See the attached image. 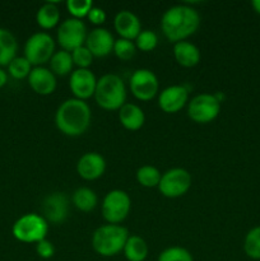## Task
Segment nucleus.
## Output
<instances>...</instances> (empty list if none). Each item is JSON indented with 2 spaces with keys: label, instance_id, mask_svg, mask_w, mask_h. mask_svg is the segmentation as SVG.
<instances>
[{
  "label": "nucleus",
  "instance_id": "f257e3e1",
  "mask_svg": "<svg viewBox=\"0 0 260 261\" xmlns=\"http://www.w3.org/2000/svg\"><path fill=\"white\" fill-rule=\"evenodd\" d=\"M200 25V15L189 5H175L163 13L161 28L170 42L177 43L193 36Z\"/></svg>",
  "mask_w": 260,
  "mask_h": 261
},
{
  "label": "nucleus",
  "instance_id": "f03ea898",
  "mask_svg": "<svg viewBox=\"0 0 260 261\" xmlns=\"http://www.w3.org/2000/svg\"><path fill=\"white\" fill-rule=\"evenodd\" d=\"M92 112L86 101L69 98L58 107L55 125L64 135L81 137L91 125Z\"/></svg>",
  "mask_w": 260,
  "mask_h": 261
},
{
  "label": "nucleus",
  "instance_id": "7ed1b4c3",
  "mask_svg": "<svg viewBox=\"0 0 260 261\" xmlns=\"http://www.w3.org/2000/svg\"><path fill=\"white\" fill-rule=\"evenodd\" d=\"M126 87L116 74H105L97 79L94 99L101 109L119 111L126 103Z\"/></svg>",
  "mask_w": 260,
  "mask_h": 261
},
{
  "label": "nucleus",
  "instance_id": "20e7f679",
  "mask_svg": "<svg viewBox=\"0 0 260 261\" xmlns=\"http://www.w3.org/2000/svg\"><path fill=\"white\" fill-rule=\"evenodd\" d=\"M129 236V231L121 224H105L93 232L92 247L103 257L116 256L124 250Z\"/></svg>",
  "mask_w": 260,
  "mask_h": 261
},
{
  "label": "nucleus",
  "instance_id": "39448f33",
  "mask_svg": "<svg viewBox=\"0 0 260 261\" xmlns=\"http://www.w3.org/2000/svg\"><path fill=\"white\" fill-rule=\"evenodd\" d=\"M13 236L24 244H38L46 239L48 232V222L43 216L28 213L20 217L13 224Z\"/></svg>",
  "mask_w": 260,
  "mask_h": 261
},
{
  "label": "nucleus",
  "instance_id": "423d86ee",
  "mask_svg": "<svg viewBox=\"0 0 260 261\" xmlns=\"http://www.w3.org/2000/svg\"><path fill=\"white\" fill-rule=\"evenodd\" d=\"M55 54V41L48 33H33L24 43V58L31 65L42 66L48 63Z\"/></svg>",
  "mask_w": 260,
  "mask_h": 261
},
{
  "label": "nucleus",
  "instance_id": "0eeeda50",
  "mask_svg": "<svg viewBox=\"0 0 260 261\" xmlns=\"http://www.w3.org/2000/svg\"><path fill=\"white\" fill-rule=\"evenodd\" d=\"M102 216L109 224H120L126 219L132 209V200L124 190H111L102 200Z\"/></svg>",
  "mask_w": 260,
  "mask_h": 261
},
{
  "label": "nucleus",
  "instance_id": "6e6552de",
  "mask_svg": "<svg viewBox=\"0 0 260 261\" xmlns=\"http://www.w3.org/2000/svg\"><path fill=\"white\" fill-rule=\"evenodd\" d=\"M222 103L216 94L201 93L191 98L188 103V116L196 124H208L221 112Z\"/></svg>",
  "mask_w": 260,
  "mask_h": 261
},
{
  "label": "nucleus",
  "instance_id": "1a4fd4ad",
  "mask_svg": "<svg viewBox=\"0 0 260 261\" xmlns=\"http://www.w3.org/2000/svg\"><path fill=\"white\" fill-rule=\"evenodd\" d=\"M87 27L83 20L75 19V18H68L64 22L59 24L58 33V42L60 45L61 50L71 53L75 48L84 46L87 40Z\"/></svg>",
  "mask_w": 260,
  "mask_h": 261
},
{
  "label": "nucleus",
  "instance_id": "9d476101",
  "mask_svg": "<svg viewBox=\"0 0 260 261\" xmlns=\"http://www.w3.org/2000/svg\"><path fill=\"white\" fill-rule=\"evenodd\" d=\"M191 175L185 168H171L162 175L158 190L163 196L170 199L185 195L191 188Z\"/></svg>",
  "mask_w": 260,
  "mask_h": 261
},
{
  "label": "nucleus",
  "instance_id": "9b49d317",
  "mask_svg": "<svg viewBox=\"0 0 260 261\" xmlns=\"http://www.w3.org/2000/svg\"><path fill=\"white\" fill-rule=\"evenodd\" d=\"M160 89L157 75L149 69H137L130 76V91L133 96L143 102L150 101Z\"/></svg>",
  "mask_w": 260,
  "mask_h": 261
},
{
  "label": "nucleus",
  "instance_id": "f8f14e48",
  "mask_svg": "<svg viewBox=\"0 0 260 261\" xmlns=\"http://www.w3.org/2000/svg\"><path fill=\"white\" fill-rule=\"evenodd\" d=\"M69 87L74 98L86 101L94 96L97 87V78L89 69H76L70 74Z\"/></svg>",
  "mask_w": 260,
  "mask_h": 261
},
{
  "label": "nucleus",
  "instance_id": "ddd939ff",
  "mask_svg": "<svg viewBox=\"0 0 260 261\" xmlns=\"http://www.w3.org/2000/svg\"><path fill=\"white\" fill-rule=\"evenodd\" d=\"M189 103V89L185 86H170L158 97V106L166 114H177Z\"/></svg>",
  "mask_w": 260,
  "mask_h": 261
},
{
  "label": "nucleus",
  "instance_id": "4468645a",
  "mask_svg": "<svg viewBox=\"0 0 260 261\" xmlns=\"http://www.w3.org/2000/svg\"><path fill=\"white\" fill-rule=\"evenodd\" d=\"M43 218L54 224L63 223L69 213L68 196L64 193H53L43 199Z\"/></svg>",
  "mask_w": 260,
  "mask_h": 261
},
{
  "label": "nucleus",
  "instance_id": "2eb2a0df",
  "mask_svg": "<svg viewBox=\"0 0 260 261\" xmlns=\"http://www.w3.org/2000/svg\"><path fill=\"white\" fill-rule=\"evenodd\" d=\"M115 38L106 28L97 27L88 32L84 46L91 51L93 58H105L114 51Z\"/></svg>",
  "mask_w": 260,
  "mask_h": 261
},
{
  "label": "nucleus",
  "instance_id": "dca6fc26",
  "mask_svg": "<svg viewBox=\"0 0 260 261\" xmlns=\"http://www.w3.org/2000/svg\"><path fill=\"white\" fill-rule=\"evenodd\" d=\"M106 171V161L99 153H84L76 163V172L83 180L93 181L101 177Z\"/></svg>",
  "mask_w": 260,
  "mask_h": 261
},
{
  "label": "nucleus",
  "instance_id": "f3484780",
  "mask_svg": "<svg viewBox=\"0 0 260 261\" xmlns=\"http://www.w3.org/2000/svg\"><path fill=\"white\" fill-rule=\"evenodd\" d=\"M28 84L40 96H48L54 93L58 86L56 75L45 66H35L28 75Z\"/></svg>",
  "mask_w": 260,
  "mask_h": 261
},
{
  "label": "nucleus",
  "instance_id": "a211bd4d",
  "mask_svg": "<svg viewBox=\"0 0 260 261\" xmlns=\"http://www.w3.org/2000/svg\"><path fill=\"white\" fill-rule=\"evenodd\" d=\"M114 28L120 38L129 41H135L138 35L142 32V24H140L139 18L130 10H121L115 15Z\"/></svg>",
  "mask_w": 260,
  "mask_h": 261
},
{
  "label": "nucleus",
  "instance_id": "6ab92c4d",
  "mask_svg": "<svg viewBox=\"0 0 260 261\" xmlns=\"http://www.w3.org/2000/svg\"><path fill=\"white\" fill-rule=\"evenodd\" d=\"M173 56L178 65L194 68L200 61V50L189 41H181L173 45Z\"/></svg>",
  "mask_w": 260,
  "mask_h": 261
},
{
  "label": "nucleus",
  "instance_id": "aec40b11",
  "mask_svg": "<svg viewBox=\"0 0 260 261\" xmlns=\"http://www.w3.org/2000/svg\"><path fill=\"white\" fill-rule=\"evenodd\" d=\"M119 120L122 126L130 132H137L145 122L144 111L135 103H125L119 110Z\"/></svg>",
  "mask_w": 260,
  "mask_h": 261
},
{
  "label": "nucleus",
  "instance_id": "412c9836",
  "mask_svg": "<svg viewBox=\"0 0 260 261\" xmlns=\"http://www.w3.org/2000/svg\"><path fill=\"white\" fill-rule=\"evenodd\" d=\"M18 42L14 35L5 28H0V66L9 65L17 56Z\"/></svg>",
  "mask_w": 260,
  "mask_h": 261
},
{
  "label": "nucleus",
  "instance_id": "4be33fe9",
  "mask_svg": "<svg viewBox=\"0 0 260 261\" xmlns=\"http://www.w3.org/2000/svg\"><path fill=\"white\" fill-rule=\"evenodd\" d=\"M122 252L127 261H144L147 259L149 249H148L147 242L142 237L133 234L127 239Z\"/></svg>",
  "mask_w": 260,
  "mask_h": 261
},
{
  "label": "nucleus",
  "instance_id": "5701e85b",
  "mask_svg": "<svg viewBox=\"0 0 260 261\" xmlns=\"http://www.w3.org/2000/svg\"><path fill=\"white\" fill-rule=\"evenodd\" d=\"M36 20L42 30L55 28L60 20V10H59L58 5L55 3H45L43 5H41L36 14Z\"/></svg>",
  "mask_w": 260,
  "mask_h": 261
},
{
  "label": "nucleus",
  "instance_id": "b1692460",
  "mask_svg": "<svg viewBox=\"0 0 260 261\" xmlns=\"http://www.w3.org/2000/svg\"><path fill=\"white\" fill-rule=\"evenodd\" d=\"M71 201H73L74 206L78 211L83 212V213H88V212H92L96 208L97 203H98V198H97V194L92 189L79 188L73 193Z\"/></svg>",
  "mask_w": 260,
  "mask_h": 261
},
{
  "label": "nucleus",
  "instance_id": "393cba45",
  "mask_svg": "<svg viewBox=\"0 0 260 261\" xmlns=\"http://www.w3.org/2000/svg\"><path fill=\"white\" fill-rule=\"evenodd\" d=\"M48 63H50V70L55 75L65 76L73 73L74 63L73 59H71V54L68 51H55Z\"/></svg>",
  "mask_w": 260,
  "mask_h": 261
},
{
  "label": "nucleus",
  "instance_id": "a878e982",
  "mask_svg": "<svg viewBox=\"0 0 260 261\" xmlns=\"http://www.w3.org/2000/svg\"><path fill=\"white\" fill-rule=\"evenodd\" d=\"M137 181L144 188H158L162 175L154 166H142L137 171Z\"/></svg>",
  "mask_w": 260,
  "mask_h": 261
},
{
  "label": "nucleus",
  "instance_id": "bb28decb",
  "mask_svg": "<svg viewBox=\"0 0 260 261\" xmlns=\"http://www.w3.org/2000/svg\"><path fill=\"white\" fill-rule=\"evenodd\" d=\"M244 251L250 259L260 260V226L254 227L246 233L244 240Z\"/></svg>",
  "mask_w": 260,
  "mask_h": 261
},
{
  "label": "nucleus",
  "instance_id": "cd10ccee",
  "mask_svg": "<svg viewBox=\"0 0 260 261\" xmlns=\"http://www.w3.org/2000/svg\"><path fill=\"white\" fill-rule=\"evenodd\" d=\"M32 65L24 56H15L8 65V71L14 79H24L32 71Z\"/></svg>",
  "mask_w": 260,
  "mask_h": 261
},
{
  "label": "nucleus",
  "instance_id": "c85d7f7f",
  "mask_svg": "<svg viewBox=\"0 0 260 261\" xmlns=\"http://www.w3.org/2000/svg\"><path fill=\"white\" fill-rule=\"evenodd\" d=\"M112 53L115 54L117 59L122 61H129L132 60L135 56V53H137V46L133 41L124 40V38H119V40H115L114 45V51Z\"/></svg>",
  "mask_w": 260,
  "mask_h": 261
},
{
  "label": "nucleus",
  "instance_id": "c756f323",
  "mask_svg": "<svg viewBox=\"0 0 260 261\" xmlns=\"http://www.w3.org/2000/svg\"><path fill=\"white\" fill-rule=\"evenodd\" d=\"M157 261H194V257L189 250L180 246H172L163 250Z\"/></svg>",
  "mask_w": 260,
  "mask_h": 261
},
{
  "label": "nucleus",
  "instance_id": "7c9ffc66",
  "mask_svg": "<svg viewBox=\"0 0 260 261\" xmlns=\"http://www.w3.org/2000/svg\"><path fill=\"white\" fill-rule=\"evenodd\" d=\"M93 8V3L91 0H68L66 2V9L75 19L86 18L91 9Z\"/></svg>",
  "mask_w": 260,
  "mask_h": 261
},
{
  "label": "nucleus",
  "instance_id": "2f4dec72",
  "mask_svg": "<svg viewBox=\"0 0 260 261\" xmlns=\"http://www.w3.org/2000/svg\"><path fill=\"white\" fill-rule=\"evenodd\" d=\"M135 46L137 48H139L140 51H144V53H149L153 51L158 45V37L153 31L145 30L138 35V37L135 38Z\"/></svg>",
  "mask_w": 260,
  "mask_h": 261
},
{
  "label": "nucleus",
  "instance_id": "473e14b6",
  "mask_svg": "<svg viewBox=\"0 0 260 261\" xmlns=\"http://www.w3.org/2000/svg\"><path fill=\"white\" fill-rule=\"evenodd\" d=\"M70 54L74 65L78 66V69H89V66L93 63V55H92L91 51L86 46L75 48Z\"/></svg>",
  "mask_w": 260,
  "mask_h": 261
},
{
  "label": "nucleus",
  "instance_id": "72a5a7b5",
  "mask_svg": "<svg viewBox=\"0 0 260 261\" xmlns=\"http://www.w3.org/2000/svg\"><path fill=\"white\" fill-rule=\"evenodd\" d=\"M36 252L42 259H51L55 255V246L53 245V242L45 239L36 244Z\"/></svg>",
  "mask_w": 260,
  "mask_h": 261
},
{
  "label": "nucleus",
  "instance_id": "f704fd0d",
  "mask_svg": "<svg viewBox=\"0 0 260 261\" xmlns=\"http://www.w3.org/2000/svg\"><path fill=\"white\" fill-rule=\"evenodd\" d=\"M87 18H88V20L92 24L101 25L106 22V13H105V10L102 9V8L94 7L93 5V8H92L91 12L88 13Z\"/></svg>",
  "mask_w": 260,
  "mask_h": 261
},
{
  "label": "nucleus",
  "instance_id": "c9c22d12",
  "mask_svg": "<svg viewBox=\"0 0 260 261\" xmlns=\"http://www.w3.org/2000/svg\"><path fill=\"white\" fill-rule=\"evenodd\" d=\"M7 82H8L7 71H4L2 68H0V88L5 86V84H7Z\"/></svg>",
  "mask_w": 260,
  "mask_h": 261
},
{
  "label": "nucleus",
  "instance_id": "e433bc0d",
  "mask_svg": "<svg viewBox=\"0 0 260 261\" xmlns=\"http://www.w3.org/2000/svg\"><path fill=\"white\" fill-rule=\"evenodd\" d=\"M251 7L252 9L255 10V13L260 15V0H254V2H251Z\"/></svg>",
  "mask_w": 260,
  "mask_h": 261
}]
</instances>
